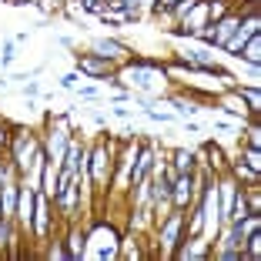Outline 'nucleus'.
Listing matches in <instances>:
<instances>
[{"mask_svg": "<svg viewBox=\"0 0 261 261\" xmlns=\"http://www.w3.org/2000/svg\"><path fill=\"white\" fill-rule=\"evenodd\" d=\"M254 34H258V17H251L248 24H244V30H238V37H231V40H228V50H231L234 57H241V47L248 44V40H251Z\"/></svg>", "mask_w": 261, "mask_h": 261, "instance_id": "f257e3e1", "label": "nucleus"}, {"mask_svg": "<svg viewBox=\"0 0 261 261\" xmlns=\"http://www.w3.org/2000/svg\"><path fill=\"white\" fill-rule=\"evenodd\" d=\"M34 198H37L34 187H24V191H20V224H24V228H34Z\"/></svg>", "mask_w": 261, "mask_h": 261, "instance_id": "f03ea898", "label": "nucleus"}, {"mask_svg": "<svg viewBox=\"0 0 261 261\" xmlns=\"http://www.w3.org/2000/svg\"><path fill=\"white\" fill-rule=\"evenodd\" d=\"M191 187H194V184H191V177H187V174H181V177L174 181V187H171V198H174L177 208H184L187 201H191Z\"/></svg>", "mask_w": 261, "mask_h": 261, "instance_id": "7ed1b4c3", "label": "nucleus"}, {"mask_svg": "<svg viewBox=\"0 0 261 261\" xmlns=\"http://www.w3.org/2000/svg\"><path fill=\"white\" fill-rule=\"evenodd\" d=\"M148 168H151V151H141V154H138V164L130 168V184H141L144 174H148Z\"/></svg>", "mask_w": 261, "mask_h": 261, "instance_id": "20e7f679", "label": "nucleus"}, {"mask_svg": "<svg viewBox=\"0 0 261 261\" xmlns=\"http://www.w3.org/2000/svg\"><path fill=\"white\" fill-rule=\"evenodd\" d=\"M14 151H17V164H20V168H27V164H30V154H34V141L24 134V138L17 141V148H14Z\"/></svg>", "mask_w": 261, "mask_h": 261, "instance_id": "39448f33", "label": "nucleus"}, {"mask_svg": "<svg viewBox=\"0 0 261 261\" xmlns=\"http://www.w3.org/2000/svg\"><path fill=\"white\" fill-rule=\"evenodd\" d=\"M205 215H208V228H211V231H218V191H208Z\"/></svg>", "mask_w": 261, "mask_h": 261, "instance_id": "423d86ee", "label": "nucleus"}, {"mask_svg": "<svg viewBox=\"0 0 261 261\" xmlns=\"http://www.w3.org/2000/svg\"><path fill=\"white\" fill-rule=\"evenodd\" d=\"M94 50L107 60V57H117V54H124V44H117V40H97L94 44Z\"/></svg>", "mask_w": 261, "mask_h": 261, "instance_id": "0eeeda50", "label": "nucleus"}, {"mask_svg": "<svg viewBox=\"0 0 261 261\" xmlns=\"http://www.w3.org/2000/svg\"><path fill=\"white\" fill-rule=\"evenodd\" d=\"M177 228H181V218H171V221L164 224V234H161V238H164V244H168V248L177 241Z\"/></svg>", "mask_w": 261, "mask_h": 261, "instance_id": "6e6552de", "label": "nucleus"}, {"mask_svg": "<svg viewBox=\"0 0 261 261\" xmlns=\"http://www.w3.org/2000/svg\"><path fill=\"white\" fill-rule=\"evenodd\" d=\"M241 50H244V60H248V64H258V57H261V54H258V34H254V37L248 40Z\"/></svg>", "mask_w": 261, "mask_h": 261, "instance_id": "1a4fd4ad", "label": "nucleus"}, {"mask_svg": "<svg viewBox=\"0 0 261 261\" xmlns=\"http://www.w3.org/2000/svg\"><path fill=\"white\" fill-rule=\"evenodd\" d=\"M60 151H64V130H57L54 138H50V154H54V164L60 161Z\"/></svg>", "mask_w": 261, "mask_h": 261, "instance_id": "9d476101", "label": "nucleus"}, {"mask_svg": "<svg viewBox=\"0 0 261 261\" xmlns=\"http://www.w3.org/2000/svg\"><path fill=\"white\" fill-rule=\"evenodd\" d=\"M248 218V201H244V194H238V205H234V215H231V221L238 224V221H244Z\"/></svg>", "mask_w": 261, "mask_h": 261, "instance_id": "9b49d317", "label": "nucleus"}, {"mask_svg": "<svg viewBox=\"0 0 261 261\" xmlns=\"http://www.w3.org/2000/svg\"><path fill=\"white\" fill-rule=\"evenodd\" d=\"M91 174H94V181H104V151H97V154H94V168H91Z\"/></svg>", "mask_w": 261, "mask_h": 261, "instance_id": "f8f14e48", "label": "nucleus"}, {"mask_svg": "<svg viewBox=\"0 0 261 261\" xmlns=\"http://www.w3.org/2000/svg\"><path fill=\"white\" fill-rule=\"evenodd\" d=\"M14 201H17V194H14V187H7L4 191V218L14 215Z\"/></svg>", "mask_w": 261, "mask_h": 261, "instance_id": "ddd939ff", "label": "nucleus"}, {"mask_svg": "<svg viewBox=\"0 0 261 261\" xmlns=\"http://www.w3.org/2000/svg\"><path fill=\"white\" fill-rule=\"evenodd\" d=\"M191 154H187V151H177V171H181V174H187V171H191Z\"/></svg>", "mask_w": 261, "mask_h": 261, "instance_id": "4468645a", "label": "nucleus"}, {"mask_svg": "<svg viewBox=\"0 0 261 261\" xmlns=\"http://www.w3.org/2000/svg\"><path fill=\"white\" fill-rule=\"evenodd\" d=\"M81 71H91V74H104L107 67L97 64V60H87V57H84V60H81Z\"/></svg>", "mask_w": 261, "mask_h": 261, "instance_id": "2eb2a0df", "label": "nucleus"}, {"mask_svg": "<svg viewBox=\"0 0 261 261\" xmlns=\"http://www.w3.org/2000/svg\"><path fill=\"white\" fill-rule=\"evenodd\" d=\"M238 94L248 101V107H251V111H258V91H241V87H238Z\"/></svg>", "mask_w": 261, "mask_h": 261, "instance_id": "dca6fc26", "label": "nucleus"}, {"mask_svg": "<svg viewBox=\"0 0 261 261\" xmlns=\"http://www.w3.org/2000/svg\"><path fill=\"white\" fill-rule=\"evenodd\" d=\"M81 248H84V244H81V234H74V238H71V251H67V258H81Z\"/></svg>", "mask_w": 261, "mask_h": 261, "instance_id": "f3484780", "label": "nucleus"}, {"mask_svg": "<svg viewBox=\"0 0 261 261\" xmlns=\"http://www.w3.org/2000/svg\"><path fill=\"white\" fill-rule=\"evenodd\" d=\"M244 158H248V164H251V171H258V168H261V158H258V148H251V151H248V154H244Z\"/></svg>", "mask_w": 261, "mask_h": 261, "instance_id": "a211bd4d", "label": "nucleus"}, {"mask_svg": "<svg viewBox=\"0 0 261 261\" xmlns=\"http://www.w3.org/2000/svg\"><path fill=\"white\" fill-rule=\"evenodd\" d=\"M191 10H194V0H184V4L177 7V14H191Z\"/></svg>", "mask_w": 261, "mask_h": 261, "instance_id": "6ab92c4d", "label": "nucleus"}, {"mask_svg": "<svg viewBox=\"0 0 261 261\" xmlns=\"http://www.w3.org/2000/svg\"><path fill=\"white\" fill-rule=\"evenodd\" d=\"M10 60H14V44L4 47V64H10Z\"/></svg>", "mask_w": 261, "mask_h": 261, "instance_id": "aec40b11", "label": "nucleus"}, {"mask_svg": "<svg viewBox=\"0 0 261 261\" xmlns=\"http://www.w3.org/2000/svg\"><path fill=\"white\" fill-rule=\"evenodd\" d=\"M7 234H10V228H7V221H4V224H0V244L7 241Z\"/></svg>", "mask_w": 261, "mask_h": 261, "instance_id": "412c9836", "label": "nucleus"}, {"mask_svg": "<svg viewBox=\"0 0 261 261\" xmlns=\"http://www.w3.org/2000/svg\"><path fill=\"white\" fill-rule=\"evenodd\" d=\"M161 4H174V0H161Z\"/></svg>", "mask_w": 261, "mask_h": 261, "instance_id": "4be33fe9", "label": "nucleus"}]
</instances>
